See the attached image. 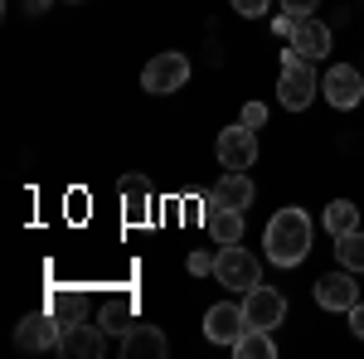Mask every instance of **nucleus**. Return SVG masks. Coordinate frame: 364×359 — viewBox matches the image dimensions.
Returning a JSON list of instances; mask_svg holds the SVG:
<instances>
[{
	"label": "nucleus",
	"mask_w": 364,
	"mask_h": 359,
	"mask_svg": "<svg viewBox=\"0 0 364 359\" xmlns=\"http://www.w3.org/2000/svg\"><path fill=\"white\" fill-rule=\"evenodd\" d=\"M54 316L68 326V321H83V311H87V301H83V291H54Z\"/></svg>",
	"instance_id": "21"
},
{
	"label": "nucleus",
	"mask_w": 364,
	"mask_h": 359,
	"mask_svg": "<svg viewBox=\"0 0 364 359\" xmlns=\"http://www.w3.org/2000/svg\"><path fill=\"white\" fill-rule=\"evenodd\" d=\"M336 257H340V267L364 272V233H360V228H355V233H340V238H336Z\"/></svg>",
	"instance_id": "19"
},
{
	"label": "nucleus",
	"mask_w": 364,
	"mask_h": 359,
	"mask_svg": "<svg viewBox=\"0 0 364 359\" xmlns=\"http://www.w3.org/2000/svg\"><path fill=\"white\" fill-rule=\"evenodd\" d=\"M345 316H350V331H355V335L364 340V301H355L350 311H345Z\"/></svg>",
	"instance_id": "26"
},
{
	"label": "nucleus",
	"mask_w": 364,
	"mask_h": 359,
	"mask_svg": "<svg viewBox=\"0 0 364 359\" xmlns=\"http://www.w3.org/2000/svg\"><path fill=\"white\" fill-rule=\"evenodd\" d=\"M233 355H238V359H272V355H277V345H272V331H257V326H248V331L238 335Z\"/></svg>",
	"instance_id": "16"
},
{
	"label": "nucleus",
	"mask_w": 364,
	"mask_h": 359,
	"mask_svg": "<svg viewBox=\"0 0 364 359\" xmlns=\"http://www.w3.org/2000/svg\"><path fill=\"white\" fill-rule=\"evenodd\" d=\"M214 194H219L224 204H233V209H248V204H252V180L243 175V170H228L224 180L214 185Z\"/></svg>",
	"instance_id": "15"
},
{
	"label": "nucleus",
	"mask_w": 364,
	"mask_h": 359,
	"mask_svg": "<svg viewBox=\"0 0 364 359\" xmlns=\"http://www.w3.org/2000/svg\"><path fill=\"white\" fill-rule=\"evenodd\" d=\"M190 83V58L185 54H156L146 63V73H141V87L151 92V97H166V92H180V87Z\"/></svg>",
	"instance_id": "4"
},
{
	"label": "nucleus",
	"mask_w": 364,
	"mask_h": 359,
	"mask_svg": "<svg viewBox=\"0 0 364 359\" xmlns=\"http://www.w3.org/2000/svg\"><path fill=\"white\" fill-rule=\"evenodd\" d=\"M214 277H219V286H228V291H252L262 282V267H257V257L248 248L224 243V248L214 252Z\"/></svg>",
	"instance_id": "3"
},
{
	"label": "nucleus",
	"mask_w": 364,
	"mask_h": 359,
	"mask_svg": "<svg viewBox=\"0 0 364 359\" xmlns=\"http://www.w3.org/2000/svg\"><path fill=\"white\" fill-rule=\"evenodd\" d=\"M58 335H63L58 316H25L15 326V345L20 350H58Z\"/></svg>",
	"instance_id": "11"
},
{
	"label": "nucleus",
	"mask_w": 364,
	"mask_h": 359,
	"mask_svg": "<svg viewBox=\"0 0 364 359\" xmlns=\"http://www.w3.org/2000/svg\"><path fill=\"white\" fill-rule=\"evenodd\" d=\"M316 5H321V0H282V10H287V15H296V20H301V15H311Z\"/></svg>",
	"instance_id": "25"
},
{
	"label": "nucleus",
	"mask_w": 364,
	"mask_h": 359,
	"mask_svg": "<svg viewBox=\"0 0 364 359\" xmlns=\"http://www.w3.org/2000/svg\"><path fill=\"white\" fill-rule=\"evenodd\" d=\"M321 92H326V102H331L336 112L360 107V97H364V73H360V68H350V63H340V68H331V73L321 78Z\"/></svg>",
	"instance_id": "6"
},
{
	"label": "nucleus",
	"mask_w": 364,
	"mask_h": 359,
	"mask_svg": "<svg viewBox=\"0 0 364 359\" xmlns=\"http://www.w3.org/2000/svg\"><path fill=\"white\" fill-rule=\"evenodd\" d=\"M248 331V316H243V306H228V301H219V306H209L204 311V340H214V345H238V335Z\"/></svg>",
	"instance_id": "8"
},
{
	"label": "nucleus",
	"mask_w": 364,
	"mask_h": 359,
	"mask_svg": "<svg viewBox=\"0 0 364 359\" xmlns=\"http://www.w3.org/2000/svg\"><path fill=\"white\" fill-rule=\"evenodd\" d=\"M291 49L301 58H326L331 54V25H321V20H311V15H301L296 20V29H291Z\"/></svg>",
	"instance_id": "14"
},
{
	"label": "nucleus",
	"mask_w": 364,
	"mask_h": 359,
	"mask_svg": "<svg viewBox=\"0 0 364 359\" xmlns=\"http://www.w3.org/2000/svg\"><path fill=\"white\" fill-rule=\"evenodd\" d=\"M316 92H321V78H316V68H311V58H301L296 49H287L282 54V78H277V97L287 112H306L316 102Z\"/></svg>",
	"instance_id": "2"
},
{
	"label": "nucleus",
	"mask_w": 364,
	"mask_h": 359,
	"mask_svg": "<svg viewBox=\"0 0 364 359\" xmlns=\"http://www.w3.org/2000/svg\"><path fill=\"white\" fill-rule=\"evenodd\" d=\"M238 122H243V127H252V132H257V127H267V107H262V102H248V107H243V117H238Z\"/></svg>",
	"instance_id": "24"
},
{
	"label": "nucleus",
	"mask_w": 364,
	"mask_h": 359,
	"mask_svg": "<svg viewBox=\"0 0 364 359\" xmlns=\"http://www.w3.org/2000/svg\"><path fill=\"white\" fill-rule=\"evenodd\" d=\"M262 252L277 267H301L311 252V219L306 209H277L262 228Z\"/></svg>",
	"instance_id": "1"
},
{
	"label": "nucleus",
	"mask_w": 364,
	"mask_h": 359,
	"mask_svg": "<svg viewBox=\"0 0 364 359\" xmlns=\"http://www.w3.org/2000/svg\"><path fill=\"white\" fill-rule=\"evenodd\" d=\"M122 199H127V214H132V219H141V214H146V204H151L146 180H141V175H127V180H122Z\"/></svg>",
	"instance_id": "20"
},
{
	"label": "nucleus",
	"mask_w": 364,
	"mask_h": 359,
	"mask_svg": "<svg viewBox=\"0 0 364 359\" xmlns=\"http://www.w3.org/2000/svg\"><path fill=\"white\" fill-rule=\"evenodd\" d=\"M243 316H248V326H257V331H277L282 321H287V296H282L277 286H252V291H243Z\"/></svg>",
	"instance_id": "5"
},
{
	"label": "nucleus",
	"mask_w": 364,
	"mask_h": 359,
	"mask_svg": "<svg viewBox=\"0 0 364 359\" xmlns=\"http://www.w3.org/2000/svg\"><path fill=\"white\" fill-rule=\"evenodd\" d=\"M316 301L326 306V311H350V306L360 301V282H355V272L345 267V272H331L316 282Z\"/></svg>",
	"instance_id": "12"
},
{
	"label": "nucleus",
	"mask_w": 364,
	"mask_h": 359,
	"mask_svg": "<svg viewBox=\"0 0 364 359\" xmlns=\"http://www.w3.org/2000/svg\"><path fill=\"white\" fill-rule=\"evenodd\" d=\"M228 5H233V15H248V20H262L272 0H228Z\"/></svg>",
	"instance_id": "22"
},
{
	"label": "nucleus",
	"mask_w": 364,
	"mask_h": 359,
	"mask_svg": "<svg viewBox=\"0 0 364 359\" xmlns=\"http://www.w3.org/2000/svg\"><path fill=\"white\" fill-rule=\"evenodd\" d=\"M107 335H127L136 321H132V296H117V301H107V311H102V321H97Z\"/></svg>",
	"instance_id": "18"
},
{
	"label": "nucleus",
	"mask_w": 364,
	"mask_h": 359,
	"mask_svg": "<svg viewBox=\"0 0 364 359\" xmlns=\"http://www.w3.org/2000/svg\"><path fill=\"white\" fill-rule=\"evenodd\" d=\"M355 228H360V209H355L350 199H336V204L326 209V233L340 238V233H355Z\"/></svg>",
	"instance_id": "17"
},
{
	"label": "nucleus",
	"mask_w": 364,
	"mask_h": 359,
	"mask_svg": "<svg viewBox=\"0 0 364 359\" xmlns=\"http://www.w3.org/2000/svg\"><path fill=\"white\" fill-rule=\"evenodd\" d=\"M272 29H277V34H287V39H291V29H296V15H277V20H272Z\"/></svg>",
	"instance_id": "27"
},
{
	"label": "nucleus",
	"mask_w": 364,
	"mask_h": 359,
	"mask_svg": "<svg viewBox=\"0 0 364 359\" xmlns=\"http://www.w3.org/2000/svg\"><path fill=\"white\" fill-rule=\"evenodd\" d=\"M102 350H107V331H102V326L68 321L63 335H58V355H68V359H97Z\"/></svg>",
	"instance_id": "9"
},
{
	"label": "nucleus",
	"mask_w": 364,
	"mask_h": 359,
	"mask_svg": "<svg viewBox=\"0 0 364 359\" xmlns=\"http://www.w3.org/2000/svg\"><path fill=\"white\" fill-rule=\"evenodd\" d=\"M170 350V340H166V331L161 326H132V331L122 335V355L127 359H161Z\"/></svg>",
	"instance_id": "13"
},
{
	"label": "nucleus",
	"mask_w": 364,
	"mask_h": 359,
	"mask_svg": "<svg viewBox=\"0 0 364 359\" xmlns=\"http://www.w3.org/2000/svg\"><path fill=\"white\" fill-rule=\"evenodd\" d=\"M214 151H219V166L224 170H248L252 161H257V132L238 122V127L219 132V146H214Z\"/></svg>",
	"instance_id": "7"
},
{
	"label": "nucleus",
	"mask_w": 364,
	"mask_h": 359,
	"mask_svg": "<svg viewBox=\"0 0 364 359\" xmlns=\"http://www.w3.org/2000/svg\"><path fill=\"white\" fill-rule=\"evenodd\" d=\"M204 228H209V238H214L219 248H224V243H238V238H243V209H233L219 194H209V199H204Z\"/></svg>",
	"instance_id": "10"
},
{
	"label": "nucleus",
	"mask_w": 364,
	"mask_h": 359,
	"mask_svg": "<svg viewBox=\"0 0 364 359\" xmlns=\"http://www.w3.org/2000/svg\"><path fill=\"white\" fill-rule=\"evenodd\" d=\"M190 277H214V252H190Z\"/></svg>",
	"instance_id": "23"
},
{
	"label": "nucleus",
	"mask_w": 364,
	"mask_h": 359,
	"mask_svg": "<svg viewBox=\"0 0 364 359\" xmlns=\"http://www.w3.org/2000/svg\"><path fill=\"white\" fill-rule=\"evenodd\" d=\"M49 5H54V0H25L29 15H49Z\"/></svg>",
	"instance_id": "28"
}]
</instances>
